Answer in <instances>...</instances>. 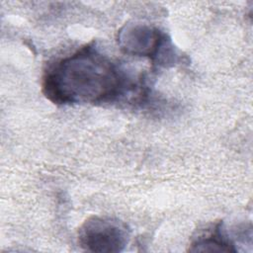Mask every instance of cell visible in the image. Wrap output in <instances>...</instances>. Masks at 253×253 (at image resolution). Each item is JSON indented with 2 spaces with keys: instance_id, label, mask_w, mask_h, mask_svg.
Segmentation results:
<instances>
[{
  "instance_id": "obj_2",
  "label": "cell",
  "mask_w": 253,
  "mask_h": 253,
  "mask_svg": "<svg viewBox=\"0 0 253 253\" xmlns=\"http://www.w3.org/2000/svg\"><path fill=\"white\" fill-rule=\"evenodd\" d=\"M118 42L126 53L148 57L158 65L167 66L177 60L170 39L157 28L145 24H126L119 31Z\"/></svg>"
},
{
  "instance_id": "obj_1",
  "label": "cell",
  "mask_w": 253,
  "mask_h": 253,
  "mask_svg": "<svg viewBox=\"0 0 253 253\" xmlns=\"http://www.w3.org/2000/svg\"><path fill=\"white\" fill-rule=\"evenodd\" d=\"M145 85L88 43L57 60L45 71L42 92L57 105L104 104L141 100Z\"/></svg>"
},
{
  "instance_id": "obj_3",
  "label": "cell",
  "mask_w": 253,
  "mask_h": 253,
  "mask_svg": "<svg viewBox=\"0 0 253 253\" xmlns=\"http://www.w3.org/2000/svg\"><path fill=\"white\" fill-rule=\"evenodd\" d=\"M126 224L109 216H91L80 226L79 245L91 252H120L127 244Z\"/></svg>"
},
{
  "instance_id": "obj_4",
  "label": "cell",
  "mask_w": 253,
  "mask_h": 253,
  "mask_svg": "<svg viewBox=\"0 0 253 253\" xmlns=\"http://www.w3.org/2000/svg\"><path fill=\"white\" fill-rule=\"evenodd\" d=\"M233 243L228 237L221 222L216 223L212 228L199 234L191 243V251H235Z\"/></svg>"
}]
</instances>
